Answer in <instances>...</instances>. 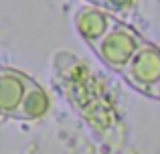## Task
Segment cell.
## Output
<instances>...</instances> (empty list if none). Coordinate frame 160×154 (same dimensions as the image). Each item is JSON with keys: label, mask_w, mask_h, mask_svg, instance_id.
Returning <instances> with one entry per match:
<instances>
[{"label": "cell", "mask_w": 160, "mask_h": 154, "mask_svg": "<svg viewBox=\"0 0 160 154\" xmlns=\"http://www.w3.org/2000/svg\"><path fill=\"white\" fill-rule=\"evenodd\" d=\"M47 95L43 93L41 87H37L32 81H27V91H24V97H22V103H20L16 116L20 118H39L47 112Z\"/></svg>", "instance_id": "cell-2"}, {"label": "cell", "mask_w": 160, "mask_h": 154, "mask_svg": "<svg viewBox=\"0 0 160 154\" xmlns=\"http://www.w3.org/2000/svg\"><path fill=\"white\" fill-rule=\"evenodd\" d=\"M27 81L28 79L10 71L0 73V114L16 116L27 91Z\"/></svg>", "instance_id": "cell-1"}]
</instances>
